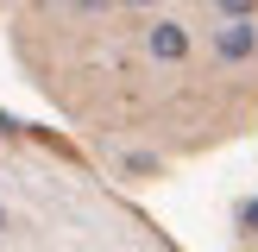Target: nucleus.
I'll use <instances>...</instances> for the list:
<instances>
[{"label":"nucleus","mask_w":258,"mask_h":252,"mask_svg":"<svg viewBox=\"0 0 258 252\" xmlns=\"http://www.w3.org/2000/svg\"><path fill=\"white\" fill-rule=\"evenodd\" d=\"M0 227H7V208H0Z\"/></svg>","instance_id":"obj_7"},{"label":"nucleus","mask_w":258,"mask_h":252,"mask_svg":"<svg viewBox=\"0 0 258 252\" xmlns=\"http://www.w3.org/2000/svg\"><path fill=\"white\" fill-rule=\"evenodd\" d=\"M239 227H246V233H258V196H252V202H239Z\"/></svg>","instance_id":"obj_4"},{"label":"nucleus","mask_w":258,"mask_h":252,"mask_svg":"<svg viewBox=\"0 0 258 252\" xmlns=\"http://www.w3.org/2000/svg\"><path fill=\"white\" fill-rule=\"evenodd\" d=\"M76 7H82V13H101V7H113V0H76Z\"/></svg>","instance_id":"obj_5"},{"label":"nucleus","mask_w":258,"mask_h":252,"mask_svg":"<svg viewBox=\"0 0 258 252\" xmlns=\"http://www.w3.org/2000/svg\"><path fill=\"white\" fill-rule=\"evenodd\" d=\"M214 57L221 63H252L258 57V19H221L214 25Z\"/></svg>","instance_id":"obj_2"},{"label":"nucleus","mask_w":258,"mask_h":252,"mask_svg":"<svg viewBox=\"0 0 258 252\" xmlns=\"http://www.w3.org/2000/svg\"><path fill=\"white\" fill-rule=\"evenodd\" d=\"M145 57L151 63H189V25L183 19H151L145 25Z\"/></svg>","instance_id":"obj_1"},{"label":"nucleus","mask_w":258,"mask_h":252,"mask_svg":"<svg viewBox=\"0 0 258 252\" xmlns=\"http://www.w3.org/2000/svg\"><path fill=\"white\" fill-rule=\"evenodd\" d=\"M214 7H221L227 19H252V7H258V0H214Z\"/></svg>","instance_id":"obj_3"},{"label":"nucleus","mask_w":258,"mask_h":252,"mask_svg":"<svg viewBox=\"0 0 258 252\" xmlns=\"http://www.w3.org/2000/svg\"><path fill=\"white\" fill-rule=\"evenodd\" d=\"M120 7H158V0H120Z\"/></svg>","instance_id":"obj_6"}]
</instances>
